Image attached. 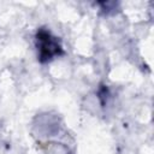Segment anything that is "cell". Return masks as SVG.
I'll list each match as a JSON object with an SVG mask.
<instances>
[{
	"label": "cell",
	"instance_id": "cell-1",
	"mask_svg": "<svg viewBox=\"0 0 154 154\" xmlns=\"http://www.w3.org/2000/svg\"><path fill=\"white\" fill-rule=\"evenodd\" d=\"M36 47L38 59L42 63L49 61L64 53L58 38L45 29L38 30L36 34Z\"/></svg>",
	"mask_w": 154,
	"mask_h": 154
}]
</instances>
